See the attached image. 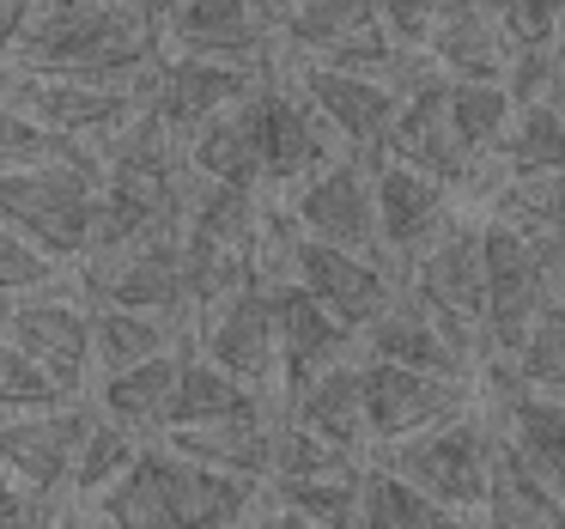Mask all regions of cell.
<instances>
[{
	"instance_id": "cell-1",
	"label": "cell",
	"mask_w": 565,
	"mask_h": 529,
	"mask_svg": "<svg viewBox=\"0 0 565 529\" xmlns=\"http://www.w3.org/2000/svg\"><path fill=\"white\" fill-rule=\"evenodd\" d=\"M159 50H164V38H159V13L152 7H122V0H38V13H31V25L7 67L135 86Z\"/></svg>"
},
{
	"instance_id": "cell-2",
	"label": "cell",
	"mask_w": 565,
	"mask_h": 529,
	"mask_svg": "<svg viewBox=\"0 0 565 529\" xmlns=\"http://www.w3.org/2000/svg\"><path fill=\"white\" fill-rule=\"evenodd\" d=\"M104 159H43L0 165V220L50 250L67 274L92 250V208H98Z\"/></svg>"
},
{
	"instance_id": "cell-3",
	"label": "cell",
	"mask_w": 565,
	"mask_h": 529,
	"mask_svg": "<svg viewBox=\"0 0 565 529\" xmlns=\"http://www.w3.org/2000/svg\"><path fill=\"white\" fill-rule=\"evenodd\" d=\"M492 438H499V420L468 402V408H456V414L431 420V426L407 432V438L377 444V463H390L395 475H407L419 493H431V499L450 505L468 523V517H480V493H487V468H492Z\"/></svg>"
},
{
	"instance_id": "cell-4",
	"label": "cell",
	"mask_w": 565,
	"mask_h": 529,
	"mask_svg": "<svg viewBox=\"0 0 565 529\" xmlns=\"http://www.w3.org/2000/svg\"><path fill=\"white\" fill-rule=\"evenodd\" d=\"M402 286L444 322V335H450L475 366L492 353V341H487V281H480V225L468 220V213H450V220L438 225V237L402 268Z\"/></svg>"
},
{
	"instance_id": "cell-5",
	"label": "cell",
	"mask_w": 565,
	"mask_h": 529,
	"mask_svg": "<svg viewBox=\"0 0 565 529\" xmlns=\"http://www.w3.org/2000/svg\"><path fill=\"white\" fill-rule=\"evenodd\" d=\"M244 110V128H249V147H256V171H262V189H292L305 171H317L341 140L329 135L317 110L305 104V92L286 80L280 62L262 67V80L237 98Z\"/></svg>"
},
{
	"instance_id": "cell-6",
	"label": "cell",
	"mask_w": 565,
	"mask_h": 529,
	"mask_svg": "<svg viewBox=\"0 0 565 529\" xmlns=\"http://www.w3.org/2000/svg\"><path fill=\"white\" fill-rule=\"evenodd\" d=\"M79 298L92 305H128V310H152V317H189V286H183V244H177V225L147 232L135 244L98 250L74 268Z\"/></svg>"
},
{
	"instance_id": "cell-7",
	"label": "cell",
	"mask_w": 565,
	"mask_h": 529,
	"mask_svg": "<svg viewBox=\"0 0 565 529\" xmlns=\"http://www.w3.org/2000/svg\"><path fill=\"white\" fill-rule=\"evenodd\" d=\"M274 50L292 62H329V67H359V74L390 80L402 62V43L383 31L371 0H298L274 31Z\"/></svg>"
},
{
	"instance_id": "cell-8",
	"label": "cell",
	"mask_w": 565,
	"mask_h": 529,
	"mask_svg": "<svg viewBox=\"0 0 565 529\" xmlns=\"http://www.w3.org/2000/svg\"><path fill=\"white\" fill-rule=\"evenodd\" d=\"M67 281L38 286V293H19V298H0V335L31 353L67 395H86L92 390V305L79 293H62Z\"/></svg>"
},
{
	"instance_id": "cell-9",
	"label": "cell",
	"mask_w": 565,
	"mask_h": 529,
	"mask_svg": "<svg viewBox=\"0 0 565 529\" xmlns=\"http://www.w3.org/2000/svg\"><path fill=\"white\" fill-rule=\"evenodd\" d=\"M286 220L305 237H322V244L359 250V256H377V208H371V159L353 147L329 152L317 171H305L292 189H286Z\"/></svg>"
},
{
	"instance_id": "cell-10",
	"label": "cell",
	"mask_w": 565,
	"mask_h": 529,
	"mask_svg": "<svg viewBox=\"0 0 565 529\" xmlns=\"http://www.w3.org/2000/svg\"><path fill=\"white\" fill-rule=\"evenodd\" d=\"M0 98L19 116H31L38 128L62 140H104L122 128V116L135 110V86H110V80H74V74H31V67H0Z\"/></svg>"
},
{
	"instance_id": "cell-11",
	"label": "cell",
	"mask_w": 565,
	"mask_h": 529,
	"mask_svg": "<svg viewBox=\"0 0 565 529\" xmlns=\"http://www.w3.org/2000/svg\"><path fill=\"white\" fill-rule=\"evenodd\" d=\"M268 62H274V55H268ZM268 62H225V55H189V50L164 55L159 50V55H152V67L135 80V98L147 104V110L159 116L177 140H183L195 123L232 110V104L262 80V67H268Z\"/></svg>"
},
{
	"instance_id": "cell-12",
	"label": "cell",
	"mask_w": 565,
	"mask_h": 529,
	"mask_svg": "<svg viewBox=\"0 0 565 529\" xmlns=\"http://www.w3.org/2000/svg\"><path fill=\"white\" fill-rule=\"evenodd\" d=\"M98 408L86 395H62L50 408H0V463L13 468L31 493L55 505L67 517V463H74L79 438H86Z\"/></svg>"
},
{
	"instance_id": "cell-13",
	"label": "cell",
	"mask_w": 565,
	"mask_h": 529,
	"mask_svg": "<svg viewBox=\"0 0 565 529\" xmlns=\"http://www.w3.org/2000/svg\"><path fill=\"white\" fill-rule=\"evenodd\" d=\"M475 225H480V281H487V341L492 353H511L523 341V329L535 322V310L553 298V281L541 268L529 232H516L499 213H487Z\"/></svg>"
},
{
	"instance_id": "cell-14",
	"label": "cell",
	"mask_w": 565,
	"mask_h": 529,
	"mask_svg": "<svg viewBox=\"0 0 565 529\" xmlns=\"http://www.w3.org/2000/svg\"><path fill=\"white\" fill-rule=\"evenodd\" d=\"M201 329L195 347L225 366L232 378H244L249 390L280 402V341H274V305H268V281H244L225 298H213L207 310H195Z\"/></svg>"
},
{
	"instance_id": "cell-15",
	"label": "cell",
	"mask_w": 565,
	"mask_h": 529,
	"mask_svg": "<svg viewBox=\"0 0 565 529\" xmlns=\"http://www.w3.org/2000/svg\"><path fill=\"white\" fill-rule=\"evenodd\" d=\"M359 395H365L371 444H390V438H407V432H419V426H431V420L456 414V408H468V402H475V383L359 353Z\"/></svg>"
},
{
	"instance_id": "cell-16",
	"label": "cell",
	"mask_w": 565,
	"mask_h": 529,
	"mask_svg": "<svg viewBox=\"0 0 565 529\" xmlns=\"http://www.w3.org/2000/svg\"><path fill=\"white\" fill-rule=\"evenodd\" d=\"M450 195L431 171L395 159V152H371V208H377V250L395 274L438 237V225L450 220Z\"/></svg>"
},
{
	"instance_id": "cell-17",
	"label": "cell",
	"mask_w": 565,
	"mask_h": 529,
	"mask_svg": "<svg viewBox=\"0 0 565 529\" xmlns=\"http://www.w3.org/2000/svg\"><path fill=\"white\" fill-rule=\"evenodd\" d=\"M286 80L305 92V104L329 123V135L353 152H383L395 123V86L377 74H359V67H329V62H292L286 55Z\"/></svg>"
},
{
	"instance_id": "cell-18",
	"label": "cell",
	"mask_w": 565,
	"mask_h": 529,
	"mask_svg": "<svg viewBox=\"0 0 565 529\" xmlns=\"http://www.w3.org/2000/svg\"><path fill=\"white\" fill-rule=\"evenodd\" d=\"M286 274H292L310 298H322L353 335L365 329V322L395 298V286H402V274H395L390 262L359 256V250H341V244H322V237H305V232H292Z\"/></svg>"
},
{
	"instance_id": "cell-19",
	"label": "cell",
	"mask_w": 565,
	"mask_h": 529,
	"mask_svg": "<svg viewBox=\"0 0 565 529\" xmlns=\"http://www.w3.org/2000/svg\"><path fill=\"white\" fill-rule=\"evenodd\" d=\"M268 305H274V341H280V395L298 390L310 371L359 353V335L322 298H310L292 274H274L268 281Z\"/></svg>"
},
{
	"instance_id": "cell-20",
	"label": "cell",
	"mask_w": 565,
	"mask_h": 529,
	"mask_svg": "<svg viewBox=\"0 0 565 529\" xmlns=\"http://www.w3.org/2000/svg\"><path fill=\"white\" fill-rule=\"evenodd\" d=\"M159 38L164 50L225 55V62H268L274 50V31L249 0H171L159 7Z\"/></svg>"
},
{
	"instance_id": "cell-21",
	"label": "cell",
	"mask_w": 565,
	"mask_h": 529,
	"mask_svg": "<svg viewBox=\"0 0 565 529\" xmlns=\"http://www.w3.org/2000/svg\"><path fill=\"white\" fill-rule=\"evenodd\" d=\"M359 353L371 359H395V366H419V371H444V378H468L475 383V359L444 335V322L419 305L407 286H395V298L377 317L359 329Z\"/></svg>"
},
{
	"instance_id": "cell-22",
	"label": "cell",
	"mask_w": 565,
	"mask_h": 529,
	"mask_svg": "<svg viewBox=\"0 0 565 529\" xmlns=\"http://www.w3.org/2000/svg\"><path fill=\"white\" fill-rule=\"evenodd\" d=\"M280 414L292 420V426L317 432V438L341 444V451L365 456L371 432H365V395H359V353L334 359V366L310 371L298 390L280 395Z\"/></svg>"
},
{
	"instance_id": "cell-23",
	"label": "cell",
	"mask_w": 565,
	"mask_h": 529,
	"mask_svg": "<svg viewBox=\"0 0 565 529\" xmlns=\"http://www.w3.org/2000/svg\"><path fill=\"white\" fill-rule=\"evenodd\" d=\"M419 50L450 80H504V62H511V43L487 0H444Z\"/></svg>"
},
{
	"instance_id": "cell-24",
	"label": "cell",
	"mask_w": 565,
	"mask_h": 529,
	"mask_svg": "<svg viewBox=\"0 0 565 529\" xmlns=\"http://www.w3.org/2000/svg\"><path fill=\"white\" fill-rule=\"evenodd\" d=\"M274 420H280V402H274V408H249V414L195 420V426H164L159 438L171 444L177 456H195V463H207V468H232V475L268 480Z\"/></svg>"
},
{
	"instance_id": "cell-25",
	"label": "cell",
	"mask_w": 565,
	"mask_h": 529,
	"mask_svg": "<svg viewBox=\"0 0 565 529\" xmlns=\"http://www.w3.org/2000/svg\"><path fill=\"white\" fill-rule=\"evenodd\" d=\"M256 511H262V480L232 475V468H207L195 456L171 451V529H232V523H249Z\"/></svg>"
},
{
	"instance_id": "cell-26",
	"label": "cell",
	"mask_w": 565,
	"mask_h": 529,
	"mask_svg": "<svg viewBox=\"0 0 565 529\" xmlns=\"http://www.w3.org/2000/svg\"><path fill=\"white\" fill-rule=\"evenodd\" d=\"M359 468H317V475H274L262 480V523H317V529H347L359 523Z\"/></svg>"
},
{
	"instance_id": "cell-27",
	"label": "cell",
	"mask_w": 565,
	"mask_h": 529,
	"mask_svg": "<svg viewBox=\"0 0 565 529\" xmlns=\"http://www.w3.org/2000/svg\"><path fill=\"white\" fill-rule=\"evenodd\" d=\"M177 359H183V335H177L171 347H159V353L135 359V366H116V371H98V383H92V408L98 414H110L116 426H135V432H159L164 420V402H171V383H177Z\"/></svg>"
},
{
	"instance_id": "cell-28",
	"label": "cell",
	"mask_w": 565,
	"mask_h": 529,
	"mask_svg": "<svg viewBox=\"0 0 565 529\" xmlns=\"http://www.w3.org/2000/svg\"><path fill=\"white\" fill-rule=\"evenodd\" d=\"M480 517L499 529H559L565 523V499L547 475L523 463L504 444V432L492 438V468H487V493H480Z\"/></svg>"
},
{
	"instance_id": "cell-29",
	"label": "cell",
	"mask_w": 565,
	"mask_h": 529,
	"mask_svg": "<svg viewBox=\"0 0 565 529\" xmlns=\"http://www.w3.org/2000/svg\"><path fill=\"white\" fill-rule=\"evenodd\" d=\"M249 408H274V395L249 390L244 378H232L225 366H213L195 347V335H183V359H177V383L164 402V426H195V420H220V414H249Z\"/></svg>"
},
{
	"instance_id": "cell-30",
	"label": "cell",
	"mask_w": 565,
	"mask_h": 529,
	"mask_svg": "<svg viewBox=\"0 0 565 529\" xmlns=\"http://www.w3.org/2000/svg\"><path fill=\"white\" fill-rule=\"evenodd\" d=\"M504 444L523 456L535 475H547L553 487L565 480V390H511L504 402H492Z\"/></svg>"
},
{
	"instance_id": "cell-31",
	"label": "cell",
	"mask_w": 565,
	"mask_h": 529,
	"mask_svg": "<svg viewBox=\"0 0 565 529\" xmlns=\"http://www.w3.org/2000/svg\"><path fill=\"white\" fill-rule=\"evenodd\" d=\"M359 523L365 529H431V523H462L450 505H438L431 493H419L407 475H395L390 463L371 456L359 468Z\"/></svg>"
},
{
	"instance_id": "cell-32",
	"label": "cell",
	"mask_w": 565,
	"mask_h": 529,
	"mask_svg": "<svg viewBox=\"0 0 565 529\" xmlns=\"http://www.w3.org/2000/svg\"><path fill=\"white\" fill-rule=\"evenodd\" d=\"M183 165H189L195 177H213V183L262 189L256 147H249V128H244V110H237V104L189 128V135H183Z\"/></svg>"
},
{
	"instance_id": "cell-33",
	"label": "cell",
	"mask_w": 565,
	"mask_h": 529,
	"mask_svg": "<svg viewBox=\"0 0 565 529\" xmlns=\"http://www.w3.org/2000/svg\"><path fill=\"white\" fill-rule=\"evenodd\" d=\"M140 444H147V432H135V426H116L110 414H92V426H86V438H79V451H74V463H67V517H74V505H86V499H98L104 487H110L116 475H122L128 463L140 456Z\"/></svg>"
},
{
	"instance_id": "cell-34",
	"label": "cell",
	"mask_w": 565,
	"mask_h": 529,
	"mask_svg": "<svg viewBox=\"0 0 565 529\" xmlns=\"http://www.w3.org/2000/svg\"><path fill=\"white\" fill-rule=\"evenodd\" d=\"M92 305V298H86ZM183 335V322L171 317H152V310H128V305H92V366L116 371V366H135V359L159 353Z\"/></svg>"
},
{
	"instance_id": "cell-35",
	"label": "cell",
	"mask_w": 565,
	"mask_h": 529,
	"mask_svg": "<svg viewBox=\"0 0 565 529\" xmlns=\"http://www.w3.org/2000/svg\"><path fill=\"white\" fill-rule=\"evenodd\" d=\"M492 165L499 171H565V110L559 98H535L516 104L511 128L492 147Z\"/></svg>"
},
{
	"instance_id": "cell-36",
	"label": "cell",
	"mask_w": 565,
	"mask_h": 529,
	"mask_svg": "<svg viewBox=\"0 0 565 529\" xmlns=\"http://www.w3.org/2000/svg\"><path fill=\"white\" fill-rule=\"evenodd\" d=\"M444 110H450V128L462 135V147L492 165V147L511 128L516 98L504 92V80H450L444 74Z\"/></svg>"
},
{
	"instance_id": "cell-37",
	"label": "cell",
	"mask_w": 565,
	"mask_h": 529,
	"mask_svg": "<svg viewBox=\"0 0 565 529\" xmlns=\"http://www.w3.org/2000/svg\"><path fill=\"white\" fill-rule=\"evenodd\" d=\"M511 371L523 390H565V305L547 298L535 310V322L523 329V341L511 347Z\"/></svg>"
},
{
	"instance_id": "cell-38",
	"label": "cell",
	"mask_w": 565,
	"mask_h": 529,
	"mask_svg": "<svg viewBox=\"0 0 565 529\" xmlns=\"http://www.w3.org/2000/svg\"><path fill=\"white\" fill-rule=\"evenodd\" d=\"M43 159H98V147L50 135V128H38L31 116H19L0 98V165H43Z\"/></svg>"
},
{
	"instance_id": "cell-39",
	"label": "cell",
	"mask_w": 565,
	"mask_h": 529,
	"mask_svg": "<svg viewBox=\"0 0 565 529\" xmlns=\"http://www.w3.org/2000/svg\"><path fill=\"white\" fill-rule=\"evenodd\" d=\"M67 281V268L50 256V250H38L25 232H13V225L0 220V298H19V293H38V286H55Z\"/></svg>"
},
{
	"instance_id": "cell-40",
	"label": "cell",
	"mask_w": 565,
	"mask_h": 529,
	"mask_svg": "<svg viewBox=\"0 0 565 529\" xmlns=\"http://www.w3.org/2000/svg\"><path fill=\"white\" fill-rule=\"evenodd\" d=\"M62 395L67 390L38 366V359L19 353V347L0 335V408H50V402H62Z\"/></svg>"
},
{
	"instance_id": "cell-41",
	"label": "cell",
	"mask_w": 565,
	"mask_h": 529,
	"mask_svg": "<svg viewBox=\"0 0 565 529\" xmlns=\"http://www.w3.org/2000/svg\"><path fill=\"white\" fill-rule=\"evenodd\" d=\"M487 7H492V19H499L511 50H547L565 0H487Z\"/></svg>"
},
{
	"instance_id": "cell-42",
	"label": "cell",
	"mask_w": 565,
	"mask_h": 529,
	"mask_svg": "<svg viewBox=\"0 0 565 529\" xmlns=\"http://www.w3.org/2000/svg\"><path fill=\"white\" fill-rule=\"evenodd\" d=\"M377 7V19H383V31H390L402 50H419L426 43V31H431V19H438V7L444 0H371Z\"/></svg>"
},
{
	"instance_id": "cell-43",
	"label": "cell",
	"mask_w": 565,
	"mask_h": 529,
	"mask_svg": "<svg viewBox=\"0 0 565 529\" xmlns=\"http://www.w3.org/2000/svg\"><path fill=\"white\" fill-rule=\"evenodd\" d=\"M55 517H62V511H55L43 493H31L13 468L0 463V529H13V523H55Z\"/></svg>"
},
{
	"instance_id": "cell-44",
	"label": "cell",
	"mask_w": 565,
	"mask_h": 529,
	"mask_svg": "<svg viewBox=\"0 0 565 529\" xmlns=\"http://www.w3.org/2000/svg\"><path fill=\"white\" fill-rule=\"evenodd\" d=\"M31 13H38V0H0V67L13 62L19 38H25Z\"/></svg>"
},
{
	"instance_id": "cell-45",
	"label": "cell",
	"mask_w": 565,
	"mask_h": 529,
	"mask_svg": "<svg viewBox=\"0 0 565 529\" xmlns=\"http://www.w3.org/2000/svg\"><path fill=\"white\" fill-rule=\"evenodd\" d=\"M249 7H256V13H262V25H268V31H280V19L292 13L298 0H249Z\"/></svg>"
},
{
	"instance_id": "cell-46",
	"label": "cell",
	"mask_w": 565,
	"mask_h": 529,
	"mask_svg": "<svg viewBox=\"0 0 565 529\" xmlns=\"http://www.w3.org/2000/svg\"><path fill=\"white\" fill-rule=\"evenodd\" d=\"M547 50H553V62L565 67V7H559V25H553V43H547Z\"/></svg>"
},
{
	"instance_id": "cell-47",
	"label": "cell",
	"mask_w": 565,
	"mask_h": 529,
	"mask_svg": "<svg viewBox=\"0 0 565 529\" xmlns=\"http://www.w3.org/2000/svg\"><path fill=\"white\" fill-rule=\"evenodd\" d=\"M122 7H152V0H122Z\"/></svg>"
},
{
	"instance_id": "cell-48",
	"label": "cell",
	"mask_w": 565,
	"mask_h": 529,
	"mask_svg": "<svg viewBox=\"0 0 565 529\" xmlns=\"http://www.w3.org/2000/svg\"><path fill=\"white\" fill-rule=\"evenodd\" d=\"M159 7H171V0H152V13H159Z\"/></svg>"
},
{
	"instance_id": "cell-49",
	"label": "cell",
	"mask_w": 565,
	"mask_h": 529,
	"mask_svg": "<svg viewBox=\"0 0 565 529\" xmlns=\"http://www.w3.org/2000/svg\"><path fill=\"white\" fill-rule=\"evenodd\" d=\"M559 110H565V86H559Z\"/></svg>"
},
{
	"instance_id": "cell-50",
	"label": "cell",
	"mask_w": 565,
	"mask_h": 529,
	"mask_svg": "<svg viewBox=\"0 0 565 529\" xmlns=\"http://www.w3.org/2000/svg\"><path fill=\"white\" fill-rule=\"evenodd\" d=\"M559 305H565V286H559Z\"/></svg>"
},
{
	"instance_id": "cell-51",
	"label": "cell",
	"mask_w": 565,
	"mask_h": 529,
	"mask_svg": "<svg viewBox=\"0 0 565 529\" xmlns=\"http://www.w3.org/2000/svg\"><path fill=\"white\" fill-rule=\"evenodd\" d=\"M559 499H565V480H559Z\"/></svg>"
}]
</instances>
